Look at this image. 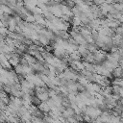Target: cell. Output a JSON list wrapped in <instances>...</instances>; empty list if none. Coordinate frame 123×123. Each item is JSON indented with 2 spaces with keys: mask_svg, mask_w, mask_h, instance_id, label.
<instances>
[{
  "mask_svg": "<svg viewBox=\"0 0 123 123\" xmlns=\"http://www.w3.org/2000/svg\"><path fill=\"white\" fill-rule=\"evenodd\" d=\"M39 111H41L43 113H49L51 111V108L47 102H41L40 105L38 106Z\"/></svg>",
  "mask_w": 123,
  "mask_h": 123,
  "instance_id": "6da1fadb",
  "label": "cell"
},
{
  "mask_svg": "<svg viewBox=\"0 0 123 123\" xmlns=\"http://www.w3.org/2000/svg\"><path fill=\"white\" fill-rule=\"evenodd\" d=\"M119 95H120V97H121V98H123V87H121V88H120Z\"/></svg>",
  "mask_w": 123,
  "mask_h": 123,
  "instance_id": "7a4b0ae2",
  "label": "cell"
}]
</instances>
